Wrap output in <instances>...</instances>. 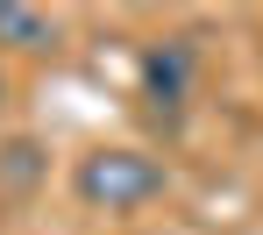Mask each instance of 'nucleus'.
Segmentation results:
<instances>
[{"instance_id": "f257e3e1", "label": "nucleus", "mask_w": 263, "mask_h": 235, "mask_svg": "<svg viewBox=\"0 0 263 235\" xmlns=\"http://www.w3.org/2000/svg\"><path fill=\"white\" fill-rule=\"evenodd\" d=\"M71 192L86 200L92 214H142L149 200L171 192V171H164V157H149V150H135V142H107V150L79 157Z\"/></svg>"}, {"instance_id": "f03ea898", "label": "nucleus", "mask_w": 263, "mask_h": 235, "mask_svg": "<svg viewBox=\"0 0 263 235\" xmlns=\"http://www.w3.org/2000/svg\"><path fill=\"white\" fill-rule=\"evenodd\" d=\"M185 79H192V43H157L149 57H142V86H149V100H157V114H178Z\"/></svg>"}, {"instance_id": "7ed1b4c3", "label": "nucleus", "mask_w": 263, "mask_h": 235, "mask_svg": "<svg viewBox=\"0 0 263 235\" xmlns=\"http://www.w3.org/2000/svg\"><path fill=\"white\" fill-rule=\"evenodd\" d=\"M57 43V22L29 0H0V50H50Z\"/></svg>"}, {"instance_id": "20e7f679", "label": "nucleus", "mask_w": 263, "mask_h": 235, "mask_svg": "<svg viewBox=\"0 0 263 235\" xmlns=\"http://www.w3.org/2000/svg\"><path fill=\"white\" fill-rule=\"evenodd\" d=\"M0 171H7V186H14V192H29V186H36V171H43V164H36V142H7V150H0Z\"/></svg>"}, {"instance_id": "39448f33", "label": "nucleus", "mask_w": 263, "mask_h": 235, "mask_svg": "<svg viewBox=\"0 0 263 235\" xmlns=\"http://www.w3.org/2000/svg\"><path fill=\"white\" fill-rule=\"evenodd\" d=\"M0 107H7V71H0Z\"/></svg>"}]
</instances>
